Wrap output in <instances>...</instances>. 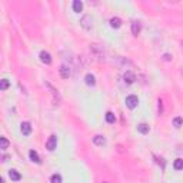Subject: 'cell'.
Wrapping results in <instances>:
<instances>
[{
	"label": "cell",
	"instance_id": "cell-1",
	"mask_svg": "<svg viewBox=\"0 0 183 183\" xmlns=\"http://www.w3.org/2000/svg\"><path fill=\"white\" fill-rule=\"evenodd\" d=\"M137 104H139V99H137V96H134V95H130V96H127L126 97V106L129 109H136L137 107Z\"/></svg>",
	"mask_w": 183,
	"mask_h": 183
},
{
	"label": "cell",
	"instance_id": "cell-2",
	"mask_svg": "<svg viewBox=\"0 0 183 183\" xmlns=\"http://www.w3.org/2000/svg\"><path fill=\"white\" fill-rule=\"evenodd\" d=\"M56 146H57V137H56V134H52L49 137L47 143H46V149L49 150V152H53L56 149Z\"/></svg>",
	"mask_w": 183,
	"mask_h": 183
},
{
	"label": "cell",
	"instance_id": "cell-3",
	"mask_svg": "<svg viewBox=\"0 0 183 183\" xmlns=\"http://www.w3.org/2000/svg\"><path fill=\"white\" fill-rule=\"evenodd\" d=\"M59 72H60V76H62L63 79H69L72 75V70H70V67L67 66V64H62L60 66V69H59Z\"/></svg>",
	"mask_w": 183,
	"mask_h": 183
},
{
	"label": "cell",
	"instance_id": "cell-4",
	"mask_svg": "<svg viewBox=\"0 0 183 183\" xmlns=\"http://www.w3.org/2000/svg\"><path fill=\"white\" fill-rule=\"evenodd\" d=\"M20 130L25 136H29V134L32 133V125H30L29 122H23L20 125Z\"/></svg>",
	"mask_w": 183,
	"mask_h": 183
},
{
	"label": "cell",
	"instance_id": "cell-5",
	"mask_svg": "<svg viewBox=\"0 0 183 183\" xmlns=\"http://www.w3.org/2000/svg\"><path fill=\"white\" fill-rule=\"evenodd\" d=\"M91 21H93V20H91L90 16H83V17H82V20H80V23H82V26H83L86 30H90L91 26H93V25H91Z\"/></svg>",
	"mask_w": 183,
	"mask_h": 183
},
{
	"label": "cell",
	"instance_id": "cell-6",
	"mask_svg": "<svg viewBox=\"0 0 183 183\" xmlns=\"http://www.w3.org/2000/svg\"><path fill=\"white\" fill-rule=\"evenodd\" d=\"M123 80H125V83L132 84V83H134V80H136V76H134L132 72H126L125 75H123Z\"/></svg>",
	"mask_w": 183,
	"mask_h": 183
},
{
	"label": "cell",
	"instance_id": "cell-7",
	"mask_svg": "<svg viewBox=\"0 0 183 183\" xmlns=\"http://www.w3.org/2000/svg\"><path fill=\"white\" fill-rule=\"evenodd\" d=\"M40 60H42V63H45V64H50V63H52V54L47 53V52H42V53H40Z\"/></svg>",
	"mask_w": 183,
	"mask_h": 183
},
{
	"label": "cell",
	"instance_id": "cell-8",
	"mask_svg": "<svg viewBox=\"0 0 183 183\" xmlns=\"http://www.w3.org/2000/svg\"><path fill=\"white\" fill-rule=\"evenodd\" d=\"M140 30H142V23L134 20L133 23H132V33H133L134 36H137V34L140 33Z\"/></svg>",
	"mask_w": 183,
	"mask_h": 183
},
{
	"label": "cell",
	"instance_id": "cell-9",
	"mask_svg": "<svg viewBox=\"0 0 183 183\" xmlns=\"http://www.w3.org/2000/svg\"><path fill=\"white\" fill-rule=\"evenodd\" d=\"M9 176H10V179L14 180V182H19V180L21 179V175L17 170H14V169H10V170H9Z\"/></svg>",
	"mask_w": 183,
	"mask_h": 183
},
{
	"label": "cell",
	"instance_id": "cell-10",
	"mask_svg": "<svg viewBox=\"0 0 183 183\" xmlns=\"http://www.w3.org/2000/svg\"><path fill=\"white\" fill-rule=\"evenodd\" d=\"M93 143H95L96 146H103L104 143H106V139H104V136H102V134H96V136L93 137Z\"/></svg>",
	"mask_w": 183,
	"mask_h": 183
},
{
	"label": "cell",
	"instance_id": "cell-11",
	"mask_svg": "<svg viewBox=\"0 0 183 183\" xmlns=\"http://www.w3.org/2000/svg\"><path fill=\"white\" fill-rule=\"evenodd\" d=\"M84 82H86L88 86H95L96 84V79H95V76L91 75V73H88V75L84 76Z\"/></svg>",
	"mask_w": 183,
	"mask_h": 183
},
{
	"label": "cell",
	"instance_id": "cell-12",
	"mask_svg": "<svg viewBox=\"0 0 183 183\" xmlns=\"http://www.w3.org/2000/svg\"><path fill=\"white\" fill-rule=\"evenodd\" d=\"M137 130H139L142 134H147L150 132V127H149V125H146V123H140V125H137Z\"/></svg>",
	"mask_w": 183,
	"mask_h": 183
},
{
	"label": "cell",
	"instance_id": "cell-13",
	"mask_svg": "<svg viewBox=\"0 0 183 183\" xmlns=\"http://www.w3.org/2000/svg\"><path fill=\"white\" fill-rule=\"evenodd\" d=\"M82 10H83V3H82L80 0H75V2H73V12L80 13Z\"/></svg>",
	"mask_w": 183,
	"mask_h": 183
},
{
	"label": "cell",
	"instance_id": "cell-14",
	"mask_svg": "<svg viewBox=\"0 0 183 183\" xmlns=\"http://www.w3.org/2000/svg\"><path fill=\"white\" fill-rule=\"evenodd\" d=\"M110 26H112L113 29H119L122 26V20L119 17H112V19H110Z\"/></svg>",
	"mask_w": 183,
	"mask_h": 183
},
{
	"label": "cell",
	"instance_id": "cell-15",
	"mask_svg": "<svg viewBox=\"0 0 183 183\" xmlns=\"http://www.w3.org/2000/svg\"><path fill=\"white\" fill-rule=\"evenodd\" d=\"M29 158H30V160L34 162V163H40V162H42L40 158H39L37 152H34V150H30V152H29Z\"/></svg>",
	"mask_w": 183,
	"mask_h": 183
},
{
	"label": "cell",
	"instance_id": "cell-16",
	"mask_svg": "<svg viewBox=\"0 0 183 183\" xmlns=\"http://www.w3.org/2000/svg\"><path fill=\"white\" fill-rule=\"evenodd\" d=\"M173 167L176 170H183V159H176L173 163Z\"/></svg>",
	"mask_w": 183,
	"mask_h": 183
},
{
	"label": "cell",
	"instance_id": "cell-17",
	"mask_svg": "<svg viewBox=\"0 0 183 183\" xmlns=\"http://www.w3.org/2000/svg\"><path fill=\"white\" fill-rule=\"evenodd\" d=\"M106 122L112 125V123H115V122H116V116H115L112 112H107V113H106Z\"/></svg>",
	"mask_w": 183,
	"mask_h": 183
},
{
	"label": "cell",
	"instance_id": "cell-18",
	"mask_svg": "<svg viewBox=\"0 0 183 183\" xmlns=\"http://www.w3.org/2000/svg\"><path fill=\"white\" fill-rule=\"evenodd\" d=\"M9 145H10V143H9V140L6 137H0V149H3V150L7 149Z\"/></svg>",
	"mask_w": 183,
	"mask_h": 183
},
{
	"label": "cell",
	"instance_id": "cell-19",
	"mask_svg": "<svg viewBox=\"0 0 183 183\" xmlns=\"http://www.w3.org/2000/svg\"><path fill=\"white\" fill-rule=\"evenodd\" d=\"M50 182L52 183H62V176L56 173V175H53L52 177H50Z\"/></svg>",
	"mask_w": 183,
	"mask_h": 183
},
{
	"label": "cell",
	"instance_id": "cell-20",
	"mask_svg": "<svg viewBox=\"0 0 183 183\" xmlns=\"http://www.w3.org/2000/svg\"><path fill=\"white\" fill-rule=\"evenodd\" d=\"M9 80L7 79H3V80H0V90H6V89L9 88Z\"/></svg>",
	"mask_w": 183,
	"mask_h": 183
},
{
	"label": "cell",
	"instance_id": "cell-21",
	"mask_svg": "<svg viewBox=\"0 0 183 183\" xmlns=\"http://www.w3.org/2000/svg\"><path fill=\"white\" fill-rule=\"evenodd\" d=\"M182 125H183L182 117H175V119H173V126H175V127H180Z\"/></svg>",
	"mask_w": 183,
	"mask_h": 183
},
{
	"label": "cell",
	"instance_id": "cell-22",
	"mask_svg": "<svg viewBox=\"0 0 183 183\" xmlns=\"http://www.w3.org/2000/svg\"><path fill=\"white\" fill-rule=\"evenodd\" d=\"M163 59H165V60H167V62H169V60H172V59H173V57H172V56H170V54H165V56H163Z\"/></svg>",
	"mask_w": 183,
	"mask_h": 183
},
{
	"label": "cell",
	"instance_id": "cell-23",
	"mask_svg": "<svg viewBox=\"0 0 183 183\" xmlns=\"http://www.w3.org/2000/svg\"><path fill=\"white\" fill-rule=\"evenodd\" d=\"M0 183H4V179H3V177H0Z\"/></svg>",
	"mask_w": 183,
	"mask_h": 183
},
{
	"label": "cell",
	"instance_id": "cell-24",
	"mask_svg": "<svg viewBox=\"0 0 183 183\" xmlns=\"http://www.w3.org/2000/svg\"><path fill=\"white\" fill-rule=\"evenodd\" d=\"M103 183H107V182H103Z\"/></svg>",
	"mask_w": 183,
	"mask_h": 183
}]
</instances>
